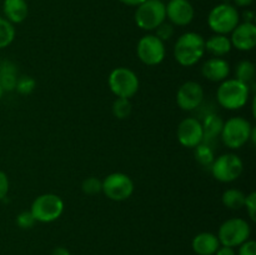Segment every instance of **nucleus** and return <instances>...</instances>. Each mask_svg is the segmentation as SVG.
Segmentation results:
<instances>
[{
  "label": "nucleus",
  "mask_w": 256,
  "mask_h": 255,
  "mask_svg": "<svg viewBox=\"0 0 256 255\" xmlns=\"http://www.w3.org/2000/svg\"><path fill=\"white\" fill-rule=\"evenodd\" d=\"M205 52V39L194 32L180 35L174 45L175 60L185 68L192 66L199 62Z\"/></svg>",
  "instance_id": "1"
},
{
  "label": "nucleus",
  "mask_w": 256,
  "mask_h": 255,
  "mask_svg": "<svg viewBox=\"0 0 256 255\" xmlns=\"http://www.w3.org/2000/svg\"><path fill=\"white\" fill-rule=\"evenodd\" d=\"M250 98V86L238 79H226L222 82L216 90V100L220 106L226 110H238L248 104Z\"/></svg>",
  "instance_id": "2"
},
{
  "label": "nucleus",
  "mask_w": 256,
  "mask_h": 255,
  "mask_svg": "<svg viewBox=\"0 0 256 255\" xmlns=\"http://www.w3.org/2000/svg\"><path fill=\"white\" fill-rule=\"evenodd\" d=\"M252 129L254 126L250 124L249 120L242 116H232L224 122L220 136L229 149L236 150L248 144Z\"/></svg>",
  "instance_id": "3"
},
{
  "label": "nucleus",
  "mask_w": 256,
  "mask_h": 255,
  "mask_svg": "<svg viewBox=\"0 0 256 255\" xmlns=\"http://www.w3.org/2000/svg\"><path fill=\"white\" fill-rule=\"evenodd\" d=\"M35 222H52L62 216L64 212V202L62 198L52 192H46L35 198L30 206Z\"/></svg>",
  "instance_id": "4"
},
{
  "label": "nucleus",
  "mask_w": 256,
  "mask_h": 255,
  "mask_svg": "<svg viewBox=\"0 0 256 255\" xmlns=\"http://www.w3.org/2000/svg\"><path fill=\"white\" fill-rule=\"evenodd\" d=\"M109 88L116 98L130 99L139 90V78L132 69L125 66L115 68L109 75Z\"/></svg>",
  "instance_id": "5"
},
{
  "label": "nucleus",
  "mask_w": 256,
  "mask_h": 255,
  "mask_svg": "<svg viewBox=\"0 0 256 255\" xmlns=\"http://www.w3.org/2000/svg\"><path fill=\"white\" fill-rule=\"evenodd\" d=\"M134 18L140 29L152 32L166 19L165 4L162 0H146L138 5Z\"/></svg>",
  "instance_id": "6"
},
{
  "label": "nucleus",
  "mask_w": 256,
  "mask_h": 255,
  "mask_svg": "<svg viewBox=\"0 0 256 255\" xmlns=\"http://www.w3.org/2000/svg\"><path fill=\"white\" fill-rule=\"evenodd\" d=\"M252 234L250 224L242 218H232L220 225L218 239L224 246L235 248L246 242Z\"/></svg>",
  "instance_id": "7"
},
{
  "label": "nucleus",
  "mask_w": 256,
  "mask_h": 255,
  "mask_svg": "<svg viewBox=\"0 0 256 255\" xmlns=\"http://www.w3.org/2000/svg\"><path fill=\"white\" fill-rule=\"evenodd\" d=\"M239 22V12L236 10V8L230 4L216 5L212 8L208 16V24L215 34H230Z\"/></svg>",
  "instance_id": "8"
},
{
  "label": "nucleus",
  "mask_w": 256,
  "mask_h": 255,
  "mask_svg": "<svg viewBox=\"0 0 256 255\" xmlns=\"http://www.w3.org/2000/svg\"><path fill=\"white\" fill-rule=\"evenodd\" d=\"M102 192L112 202H125L134 192V182L124 172H112L102 180Z\"/></svg>",
  "instance_id": "9"
},
{
  "label": "nucleus",
  "mask_w": 256,
  "mask_h": 255,
  "mask_svg": "<svg viewBox=\"0 0 256 255\" xmlns=\"http://www.w3.org/2000/svg\"><path fill=\"white\" fill-rule=\"evenodd\" d=\"M212 174L218 182H232L236 179H239L240 175L242 174L244 170V164L240 156L232 152H226L212 162Z\"/></svg>",
  "instance_id": "10"
},
{
  "label": "nucleus",
  "mask_w": 256,
  "mask_h": 255,
  "mask_svg": "<svg viewBox=\"0 0 256 255\" xmlns=\"http://www.w3.org/2000/svg\"><path fill=\"white\" fill-rule=\"evenodd\" d=\"M165 44L155 34H146L138 42L136 54L140 62L149 66L159 65L165 59Z\"/></svg>",
  "instance_id": "11"
},
{
  "label": "nucleus",
  "mask_w": 256,
  "mask_h": 255,
  "mask_svg": "<svg viewBox=\"0 0 256 255\" xmlns=\"http://www.w3.org/2000/svg\"><path fill=\"white\" fill-rule=\"evenodd\" d=\"M205 98L204 88L196 82H185L180 85L176 92V104L178 106L185 112H192L198 109L202 104Z\"/></svg>",
  "instance_id": "12"
},
{
  "label": "nucleus",
  "mask_w": 256,
  "mask_h": 255,
  "mask_svg": "<svg viewBox=\"0 0 256 255\" xmlns=\"http://www.w3.org/2000/svg\"><path fill=\"white\" fill-rule=\"evenodd\" d=\"M176 138L185 148H196L204 140L202 122L196 118H185L180 122L176 129Z\"/></svg>",
  "instance_id": "13"
},
{
  "label": "nucleus",
  "mask_w": 256,
  "mask_h": 255,
  "mask_svg": "<svg viewBox=\"0 0 256 255\" xmlns=\"http://www.w3.org/2000/svg\"><path fill=\"white\" fill-rule=\"evenodd\" d=\"M165 10L170 24L176 26L189 25L195 15L194 8L188 0H170L168 5H165Z\"/></svg>",
  "instance_id": "14"
},
{
  "label": "nucleus",
  "mask_w": 256,
  "mask_h": 255,
  "mask_svg": "<svg viewBox=\"0 0 256 255\" xmlns=\"http://www.w3.org/2000/svg\"><path fill=\"white\" fill-rule=\"evenodd\" d=\"M232 48L240 52H250L256 46V26L254 22H239L230 36Z\"/></svg>",
  "instance_id": "15"
},
{
  "label": "nucleus",
  "mask_w": 256,
  "mask_h": 255,
  "mask_svg": "<svg viewBox=\"0 0 256 255\" xmlns=\"http://www.w3.org/2000/svg\"><path fill=\"white\" fill-rule=\"evenodd\" d=\"M230 74V64L222 58H210L202 64V75L212 82H222Z\"/></svg>",
  "instance_id": "16"
},
{
  "label": "nucleus",
  "mask_w": 256,
  "mask_h": 255,
  "mask_svg": "<svg viewBox=\"0 0 256 255\" xmlns=\"http://www.w3.org/2000/svg\"><path fill=\"white\" fill-rule=\"evenodd\" d=\"M2 12L8 22L12 24H20L28 18L29 6L26 0H4Z\"/></svg>",
  "instance_id": "17"
},
{
  "label": "nucleus",
  "mask_w": 256,
  "mask_h": 255,
  "mask_svg": "<svg viewBox=\"0 0 256 255\" xmlns=\"http://www.w3.org/2000/svg\"><path fill=\"white\" fill-rule=\"evenodd\" d=\"M192 246L198 255H214L219 249L220 242L212 232H200L192 239Z\"/></svg>",
  "instance_id": "18"
},
{
  "label": "nucleus",
  "mask_w": 256,
  "mask_h": 255,
  "mask_svg": "<svg viewBox=\"0 0 256 255\" xmlns=\"http://www.w3.org/2000/svg\"><path fill=\"white\" fill-rule=\"evenodd\" d=\"M232 42H230V38H228L226 35L215 34L208 40H205V52H208L215 58L225 56V55L232 52Z\"/></svg>",
  "instance_id": "19"
},
{
  "label": "nucleus",
  "mask_w": 256,
  "mask_h": 255,
  "mask_svg": "<svg viewBox=\"0 0 256 255\" xmlns=\"http://www.w3.org/2000/svg\"><path fill=\"white\" fill-rule=\"evenodd\" d=\"M224 120L222 116L216 114H208L202 122V132H204V140L202 142H208L214 140L215 138L222 134Z\"/></svg>",
  "instance_id": "20"
},
{
  "label": "nucleus",
  "mask_w": 256,
  "mask_h": 255,
  "mask_svg": "<svg viewBox=\"0 0 256 255\" xmlns=\"http://www.w3.org/2000/svg\"><path fill=\"white\" fill-rule=\"evenodd\" d=\"M18 80V70L12 62H0V86L4 92L15 90Z\"/></svg>",
  "instance_id": "21"
},
{
  "label": "nucleus",
  "mask_w": 256,
  "mask_h": 255,
  "mask_svg": "<svg viewBox=\"0 0 256 255\" xmlns=\"http://www.w3.org/2000/svg\"><path fill=\"white\" fill-rule=\"evenodd\" d=\"M245 198H246V195L242 190L232 188V189H228L222 192V202L224 206L228 208V209L240 210L244 208Z\"/></svg>",
  "instance_id": "22"
},
{
  "label": "nucleus",
  "mask_w": 256,
  "mask_h": 255,
  "mask_svg": "<svg viewBox=\"0 0 256 255\" xmlns=\"http://www.w3.org/2000/svg\"><path fill=\"white\" fill-rule=\"evenodd\" d=\"M255 74V64L250 60H242L240 62H238L236 68H235V79L240 80L248 85L254 82Z\"/></svg>",
  "instance_id": "23"
},
{
  "label": "nucleus",
  "mask_w": 256,
  "mask_h": 255,
  "mask_svg": "<svg viewBox=\"0 0 256 255\" xmlns=\"http://www.w3.org/2000/svg\"><path fill=\"white\" fill-rule=\"evenodd\" d=\"M15 39L14 24L0 16V50L9 46Z\"/></svg>",
  "instance_id": "24"
},
{
  "label": "nucleus",
  "mask_w": 256,
  "mask_h": 255,
  "mask_svg": "<svg viewBox=\"0 0 256 255\" xmlns=\"http://www.w3.org/2000/svg\"><path fill=\"white\" fill-rule=\"evenodd\" d=\"M195 149V159L198 160L199 164H202V166H212V162L215 160L214 150L210 146L208 142H202V144L198 145Z\"/></svg>",
  "instance_id": "25"
},
{
  "label": "nucleus",
  "mask_w": 256,
  "mask_h": 255,
  "mask_svg": "<svg viewBox=\"0 0 256 255\" xmlns=\"http://www.w3.org/2000/svg\"><path fill=\"white\" fill-rule=\"evenodd\" d=\"M132 105L130 99H125V98H116L112 102V115H114L116 119L119 120H124L128 119L132 114Z\"/></svg>",
  "instance_id": "26"
},
{
  "label": "nucleus",
  "mask_w": 256,
  "mask_h": 255,
  "mask_svg": "<svg viewBox=\"0 0 256 255\" xmlns=\"http://www.w3.org/2000/svg\"><path fill=\"white\" fill-rule=\"evenodd\" d=\"M36 88V82L32 79L29 75H22V76L18 78L16 85H15V90L19 92L20 95H29Z\"/></svg>",
  "instance_id": "27"
},
{
  "label": "nucleus",
  "mask_w": 256,
  "mask_h": 255,
  "mask_svg": "<svg viewBox=\"0 0 256 255\" xmlns=\"http://www.w3.org/2000/svg\"><path fill=\"white\" fill-rule=\"evenodd\" d=\"M82 190L86 195H96L102 192V180L95 176H89L82 182Z\"/></svg>",
  "instance_id": "28"
},
{
  "label": "nucleus",
  "mask_w": 256,
  "mask_h": 255,
  "mask_svg": "<svg viewBox=\"0 0 256 255\" xmlns=\"http://www.w3.org/2000/svg\"><path fill=\"white\" fill-rule=\"evenodd\" d=\"M155 32H156V34L155 35H156L162 42H166V40L172 39V35H174L175 32L174 25L170 24V22H164L162 24H160L159 26L155 29Z\"/></svg>",
  "instance_id": "29"
},
{
  "label": "nucleus",
  "mask_w": 256,
  "mask_h": 255,
  "mask_svg": "<svg viewBox=\"0 0 256 255\" xmlns=\"http://www.w3.org/2000/svg\"><path fill=\"white\" fill-rule=\"evenodd\" d=\"M35 219L32 216V212L30 210H25V212H22L16 216V225L20 228V229H30V228L34 226Z\"/></svg>",
  "instance_id": "30"
},
{
  "label": "nucleus",
  "mask_w": 256,
  "mask_h": 255,
  "mask_svg": "<svg viewBox=\"0 0 256 255\" xmlns=\"http://www.w3.org/2000/svg\"><path fill=\"white\" fill-rule=\"evenodd\" d=\"M244 208L246 209L248 215H249L250 219L252 222H255L256 219V192H252L250 194L246 195L244 202Z\"/></svg>",
  "instance_id": "31"
},
{
  "label": "nucleus",
  "mask_w": 256,
  "mask_h": 255,
  "mask_svg": "<svg viewBox=\"0 0 256 255\" xmlns=\"http://www.w3.org/2000/svg\"><path fill=\"white\" fill-rule=\"evenodd\" d=\"M9 188H10V182H9V178H8L6 172L0 170V200H4L5 198L8 196Z\"/></svg>",
  "instance_id": "32"
},
{
  "label": "nucleus",
  "mask_w": 256,
  "mask_h": 255,
  "mask_svg": "<svg viewBox=\"0 0 256 255\" xmlns=\"http://www.w3.org/2000/svg\"><path fill=\"white\" fill-rule=\"evenodd\" d=\"M239 246V255H256V242L254 240L248 239Z\"/></svg>",
  "instance_id": "33"
},
{
  "label": "nucleus",
  "mask_w": 256,
  "mask_h": 255,
  "mask_svg": "<svg viewBox=\"0 0 256 255\" xmlns=\"http://www.w3.org/2000/svg\"><path fill=\"white\" fill-rule=\"evenodd\" d=\"M215 255H236V252H235L234 248H230V246H219V249L216 250V252H215Z\"/></svg>",
  "instance_id": "34"
},
{
  "label": "nucleus",
  "mask_w": 256,
  "mask_h": 255,
  "mask_svg": "<svg viewBox=\"0 0 256 255\" xmlns=\"http://www.w3.org/2000/svg\"><path fill=\"white\" fill-rule=\"evenodd\" d=\"M52 255H72V254H70V252L66 249V248L59 246V248H55V249L52 250Z\"/></svg>",
  "instance_id": "35"
},
{
  "label": "nucleus",
  "mask_w": 256,
  "mask_h": 255,
  "mask_svg": "<svg viewBox=\"0 0 256 255\" xmlns=\"http://www.w3.org/2000/svg\"><path fill=\"white\" fill-rule=\"evenodd\" d=\"M119 2L125 5H129V6H138V5L142 4V2H146V0H119Z\"/></svg>",
  "instance_id": "36"
},
{
  "label": "nucleus",
  "mask_w": 256,
  "mask_h": 255,
  "mask_svg": "<svg viewBox=\"0 0 256 255\" xmlns=\"http://www.w3.org/2000/svg\"><path fill=\"white\" fill-rule=\"evenodd\" d=\"M234 2L238 5V6L246 8V6H250V5L254 2V0H234Z\"/></svg>",
  "instance_id": "37"
},
{
  "label": "nucleus",
  "mask_w": 256,
  "mask_h": 255,
  "mask_svg": "<svg viewBox=\"0 0 256 255\" xmlns=\"http://www.w3.org/2000/svg\"><path fill=\"white\" fill-rule=\"evenodd\" d=\"M4 90H2V86H0V99H2V95H4Z\"/></svg>",
  "instance_id": "38"
}]
</instances>
